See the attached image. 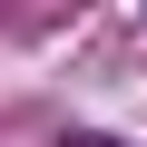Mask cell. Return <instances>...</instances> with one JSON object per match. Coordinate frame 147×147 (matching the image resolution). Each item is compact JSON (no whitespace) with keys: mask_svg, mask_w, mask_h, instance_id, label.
I'll list each match as a JSON object with an SVG mask.
<instances>
[{"mask_svg":"<svg viewBox=\"0 0 147 147\" xmlns=\"http://www.w3.org/2000/svg\"><path fill=\"white\" fill-rule=\"evenodd\" d=\"M69 147H118V137H88V127H79V137H69Z\"/></svg>","mask_w":147,"mask_h":147,"instance_id":"cell-1","label":"cell"}]
</instances>
